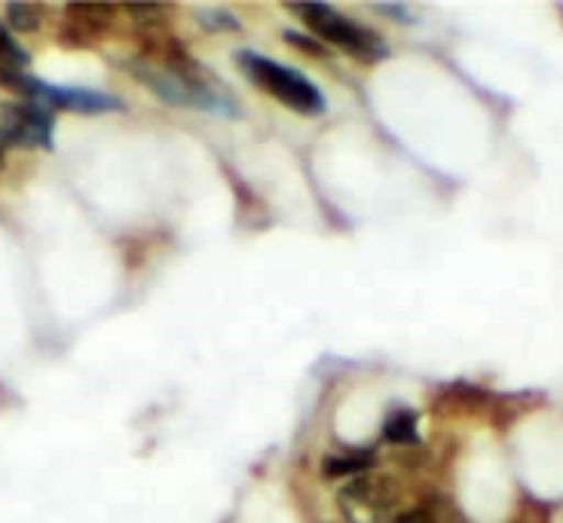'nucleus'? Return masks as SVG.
I'll return each mask as SVG.
<instances>
[{
  "mask_svg": "<svg viewBox=\"0 0 563 523\" xmlns=\"http://www.w3.org/2000/svg\"><path fill=\"white\" fill-rule=\"evenodd\" d=\"M132 77L147 86L156 99L175 108H202V111L221 108V99L187 68H156L147 62H132Z\"/></svg>",
  "mask_w": 563,
  "mask_h": 523,
  "instance_id": "7ed1b4c3",
  "label": "nucleus"
},
{
  "mask_svg": "<svg viewBox=\"0 0 563 523\" xmlns=\"http://www.w3.org/2000/svg\"><path fill=\"white\" fill-rule=\"evenodd\" d=\"M7 22L15 31H37L43 22V10L34 3H10L7 7Z\"/></svg>",
  "mask_w": 563,
  "mask_h": 523,
  "instance_id": "9d476101",
  "label": "nucleus"
},
{
  "mask_svg": "<svg viewBox=\"0 0 563 523\" xmlns=\"http://www.w3.org/2000/svg\"><path fill=\"white\" fill-rule=\"evenodd\" d=\"M0 65H10V68H25L29 65V56L22 53V46L0 29Z\"/></svg>",
  "mask_w": 563,
  "mask_h": 523,
  "instance_id": "9b49d317",
  "label": "nucleus"
},
{
  "mask_svg": "<svg viewBox=\"0 0 563 523\" xmlns=\"http://www.w3.org/2000/svg\"><path fill=\"white\" fill-rule=\"evenodd\" d=\"M383 438L398 447H408L420 441V423H417V413L413 411H393L383 423Z\"/></svg>",
  "mask_w": 563,
  "mask_h": 523,
  "instance_id": "1a4fd4ad",
  "label": "nucleus"
},
{
  "mask_svg": "<svg viewBox=\"0 0 563 523\" xmlns=\"http://www.w3.org/2000/svg\"><path fill=\"white\" fill-rule=\"evenodd\" d=\"M377 13L395 15V19H405V22L410 19V10H405V7H377Z\"/></svg>",
  "mask_w": 563,
  "mask_h": 523,
  "instance_id": "dca6fc26",
  "label": "nucleus"
},
{
  "mask_svg": "<svg viewBox=\"0 0 563 523\" xmlns=\"http://www.w3.org/2000/svg\"><path fill=\"white\" fill-rule=\"evenodd\" d=\"M0 163H3V142H0Z\"/></svg>",
  "mask_w": 563,
  "mask_h": 523,
  "instance_id": "f3484780",
  "label": "nucleus"
},
{
  "mask_svg": "<svg viewBox=\"0 0 563 523\" xmlns=\"http://www.w3.org/2000/svg\"><path fill=\"white\" fill-rule=\"evenodd\" d=\"M0 142L3 147L10 144H22V147H53V113L43 104H15V108H3L0 113Z\"/></svg>",
  "mask_w": 563,
  "mask_h": 523,
  "instance_id": "39448f33",
  "label": "nucleus"
},
{
  "mask_svg": "<svg viewBox=\"0 0 563 523\" xmlns=\"http://www.w3.org/2000/svg\"><path fill=\"white\" fill-rule=\"evenodd\" d=\"M288 10L300 15L319 37L334 43L340 49H346L350 56L362 58V62H377V58L389 53L383 37H377L374 31L362 29L358 22H352L346 15H340L334 7H324V3H291Z\"/></svg>",
  "mask_w": 563,
  "mask_h": 523,
  "instance_id": "f03ea898",
  "label": "nucleus"
},
{
  "mask_svg": "<svg viewBox=\"0 0 563 523\" xmlns=\"http://www.w3.org/2000/svg\"><path fill=\"white\" fill-rule=\"evenodd\" d=\"M393 523H441V521L435 518V511L410 509V511H401V514H395Z\"/></svg>",
  "mask_w": 563,
  "mask_h": 523,
  "instance_id": "4468645a",
  "label": "nucleus"
},
{
  "mask_svg": "<svg viewBox=\"0 0 563 523\" xmlns=\"http://www.w3.org/2000/svg\"><path fill=\"white\" fill-rule=\"evenodd\" d=\"M285 41L295 43L300 53H307V56L312 58H328V49H324L322 43L312 41V37H307V34H297V31H285Z\"/></svg>",
  "mask_w": 563,
  "mask_h": 523,
  "instance_id": "ddd939ff",
  "label": "nucleus"
},
{
  "mask_svg": "<svg viewBox=\"0 0 563 523\" xmlns=\"http://www.w3.org/2000/svg\"><path fill=\"white\" fill-rule=\"evenodd\" d=\"M65 13H68V29L77 31L74 43H84L92 41L96 34L108 29L113 10L111 7H101V3H70Z\"/></svg>",
  "mask_w": 563,
  "mask_h": 523,
  "instance_id": "0eeeda50",
  "label": "nucleus"
},
{
  "mask_svg": "<svg viewBox=\"0 0 563 523\" xmlns=\"http://www.w3.org/2000/svg\"><path fill=\"white\" fill-rule=\"evenodd\" d=\"M34 104L43 108H62V111H77V113H104V111H120L123 104L120 99H113L108 92H96V89H62V86H46L37 80L34 89Z\"/></svg>",
  "mask_w": 563,
  "mask_h": 523,
  "instance_id": "423d86ee",
  "label": "nucleus"
},
{
  "mask_svg": "<svg viewBox=\"0 0 563 523\" xmlns=\"http://www.w3.org/2000/svg\"><path fill=\"white\" fill-rule=\"evenodd\" d=\"M199 22H202V29H209V31L240 29V19H233L230 13H221V10H202V13H199Z\"/></svg>",
  "mask_w": 563,
  "mask_h": 523,
  "instance_id": "f8f14e48",
  "label": "nucleus"
},
{
  "mask_svg": "<svg viewBox=\"0 0 563 523\" xmlns=\"http://www.w3.org/2000/svg\"><path fill=\"white\" fill-rule=\"evenodd\" d=\"M240 68L242 74L257 84L261 89H267L273 99H279L282 104H288L291 111L307 113V116H316V113L324 111V96L322 89L316 84H310L307 77H300L291 68H282L273 58L254 56V53H240Z\"/></svg>",
  "mask_w": 563,
  "mask_h": 523,
  "instance_id": "f257e3e1",
  "label": "nucleus"
},
{
  "mask_svg": "<svg viewBox=\"0 0 563 523\" xmlns=\"http://www.w3.org/2000/svg\"><path fill=\"white\" fill-rule=\"evenodd\" d=\"M126 13L132 19H139V25H154L156 19L163 15V10L159 7H126Z\"/></svg>",
  "mask_w": 563,
  "mask_h": 523,
  "instance_id": "2eb2a0df",
  "label": "nucleus"
},
{
  "mask_svg": "<svg viewBox=\"0 0 563 523\" xmlns=\"http://www.w3.org/2000/svg\"><path fill=\"white\" fill-rule=\"evenodd\" d=\"M338 505L350 523H383L398 505V490L389 478L362 475L340 490Z\"/></svg>",
  "mask_w": 563,
  "mask_h": 523,
  "instance_id": "20e7f679",
  "label": "nucleus"
},
{
  "mask_svg": "<svg viewBox=\"0 0 563 523\" xmlns=\"http://www.w3.org/2000/svg\"><path fill=\"white\" fill-rule=\"evenodd\" d=\"M374 463H377L374 453H338V456H324L322 471L324 478H362Z\"/></svg>",
  "mask_w": 563,
  "mask_h": 523,
  "instance_id": "6e6552de",
  "label": "nucleus"
}]
</instances>
